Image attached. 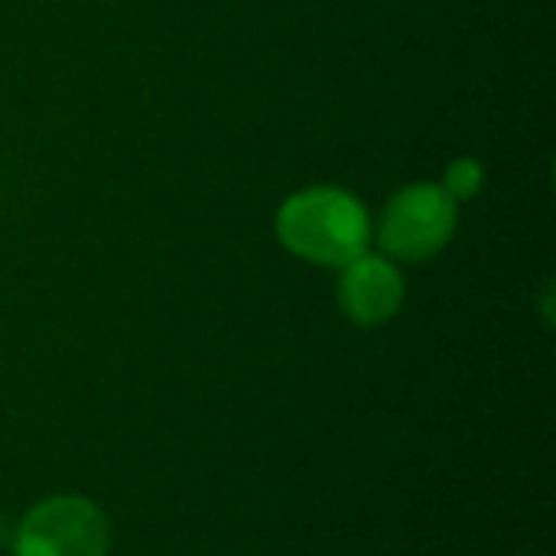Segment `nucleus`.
Segmentation results:
<instances>
[{
  "mask_svg": "<svg viewBox=\"0 0 556 556\" xmlns=\"http://www.w3.org/2000/svg\"><path fill=\"white\" fill-rule=\"evenodd\" d=\"M482 182H485V169H482V163H479V160H472V156H459L456 163H450L446 179H443V189H446L456 202H466V199L479 195Z\"/></svg>",
  "mask_w": 556,
  "mask_h": 556,
  "instance_id": "nucleus-5",
  "label": "nucleus"
},
{
  "mask_svg": "<svg viewBox=\"0 0 556 556\" xmlns=\"http://www.w3.org/2000/svg\"><path fill=\"white\" fill-rule=\"evenodd\" d=\"M277 238L283 248L319 267H345L368 254V208L339 186H309L293 192L277 212Z\"/></svg>",
  "mask_w": 556,
  "mask_h": 556,
  "instance_id": "nucleus-1",
  "label": "nucleus"
},
{
  "mask_svg": "<svg viewBox=\"0 0 556 556\" xmlns=\"http://www.w3.org/2000/svg\"><path fill=\"white\" fill-rule=\"evenodd\" d=\"M111 525L104 511L81 495L39 502L13 538V556H108Z\"/></svg>",
  "mask_w": 556,
  "mask_h": 556,
  "instance_id": "nucleus-3",
  "label": "nucleus"
},
{
  "mask_svg": "<svg viewBox=\"0 0 556 556\" xmlns=\"http://www.w3.org/2000/svg\"><path fill=\"white\" fill-rule=\"evenodd\" d=\"M404 303V277L394 261L378 254H362L342 267L339 280V306L358 326L388 323Z\"/></svg>",
  "mask_w": 556,
  "mask_h": 556,
  "instance_id": "nucleus-4",
  "label": "nucleus"
},
{
  "mask_svg": "<svg viewBox=\"0 0 556 556\" xmlns=\"http://www.w3.org/2000/svg\"><path fill=\"white\" fill-rule=\"evenodd\" d=\"M456 231V199L437 182H414L391 195L378 222V244L397 261H430Z\"/></svg>",
  "mask_w": 556,
  "mask_h": 556,
  "instance_id": "nucleus-2",
  "label": "nucleus"
}]
</instances>
